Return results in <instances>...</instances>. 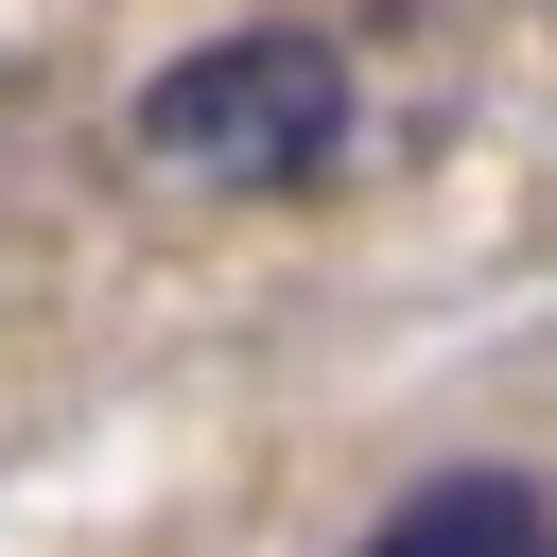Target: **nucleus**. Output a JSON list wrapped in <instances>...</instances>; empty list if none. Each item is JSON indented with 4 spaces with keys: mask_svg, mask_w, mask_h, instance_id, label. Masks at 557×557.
<instances>
[{
    "mask_svg": "<svg viewBox=\"0 0 557 557\" xmlns=\"http://www.w3.org/2000/svg\"><path fill=\"white\" fill-rule=\"evenodd\" d=\"M139 157L191 174V191H296V174L348 157V52L313 17L191 35L174 70H139Z\"/></svg>",
    "mask_w": 557,
    "mask_h": 557,
    "instance_id": "f257e3e1",
    "label": "nucleus"
},
{
    "mask_svg": "<svg viewBox=\"0 0 557 557\" xmlns=\"http://www.w3.org/2000/svg\"><path fill=\"white\" fill-rule=\"evenodd\" d=\"M366 557H557V487L540 470H418L366 522Z\"/></svg>",
    "mask_w": 557,
    "mask_h": 557,
    "instance_id": "f03ea898",
    "label": "nucleus"
}]
</instances>
